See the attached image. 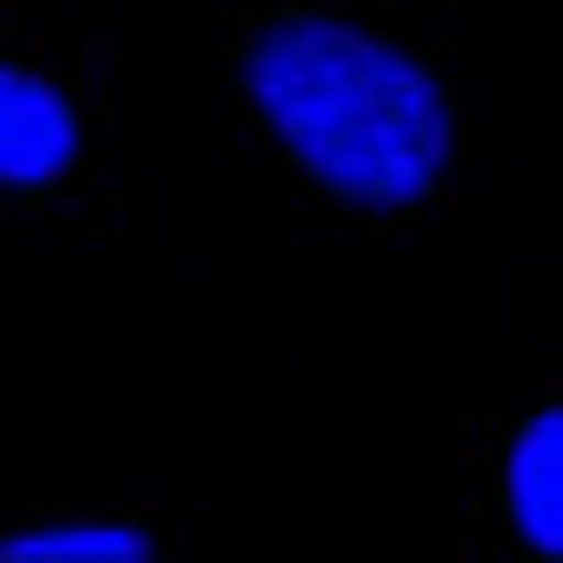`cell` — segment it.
<instances>
[{
  "label": "cell",
  "mask_w": 563,
  "mask_h": 563,
  "mask_svg": "<svg viewBox=\"0 0 563 563\" xmlns=\"http://www.w3.org/2000/svg\"><path fill=\"white\" fill-rule=\"evenodd\" d=\"M501 532L532 563H563V397L522 407L501 439Z\"/></svg>",
  "instance_id": "cell-3"
},
{
  "label": "cell",
  "mask_w": 563,
  "mask_h": 563,
  "mask_svg": "<svg viewBox=\"0 0 563 563\" xmlns=\"http://www.w3.org/2000/svg\"><path fill=\"white\" fill-rule=\"evenodd\" d=\"M104 167H115V125L84 63L53 42H0V209L11 220H63L95 209Z\"/></svg>",
  "instance_id": "cell-2"
},
{
  "label": "cell",
  "mask_w": 563,
  "mask_h": 563,
  "mask_svg": "<svg viewBox=\"0 0 563 563\" xmlns=\"http://www.w3.org/2000/svg\"><path fill=\"white\" fill-rule=\"evenodd\" d=\"M230 95L313 199L407 220L460 167V95L418 42L323 0H272L230 32Z\"/></svg>",
  "instance_id": "cell-1"
},
{
  "label": "cell",
  "mask_w": 563,
  "mask_h": 563,
  "mask_svg": "<svg viewBox=\"0 0 563 563\" xmlns=\"http://www.w3.org/2000/svg\"><path fill=\"white\" fill-rule=\"evenodd\" d=\"M0 553H11V563H157L167 522H146V511L42 501V511H0Z\"/></svg>",
  "instance_id": "cell-4"
}]
</instances>
